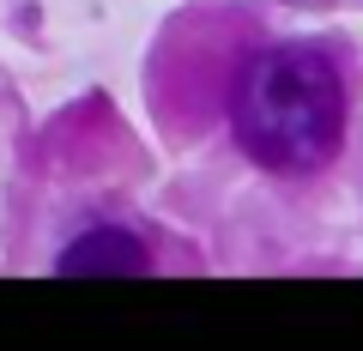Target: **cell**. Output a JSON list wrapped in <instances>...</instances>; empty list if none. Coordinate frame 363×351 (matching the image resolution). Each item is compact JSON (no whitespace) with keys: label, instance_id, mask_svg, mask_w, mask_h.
Wrapping results in <instances>:
<instances>
[{"label":"cell","instance_id":"6da1fadb","mask_svg":"<svg viewBox=\"0 0 363 351\" xmlns=\"http://www.w3.org/2000/svg\"><path fill=\"white\" fill-rule=\"evenodd\" d=\"M230 133L248 164L272 176H315L345 145V85L315 49H260L230 85Z\"/></svg>","mask_w":363,"mask_h":351},{"label":"cell","instance_id":"7a4b0ae2","mask_svg":"<svg viewBox=\"0 0 363 351\" xmlns=\"http://www.w3.org/2000/svg\"><path fill=\"white\" fill-rule=\"evenodd\" d=\"M55 267H61L67 279H109V273H121V279H140V273H152V248H145L133 230L97 224V230H85L79 243H67Z\"/></svg>","mask_w":363,"mask_h":351},{"label":"cell","instance_id":"3957f363","mask_svg":"<svg viewBox=\"0 0 363 351\" xmlns=\"http://www.w3.org/2000/svg\"><path fill=\"white\" fill-rule=\"evenodd\" d=\"M303 6H327V0H303Z\"/></svg>","mask_w":363,"mask_h":351}]
</instances>
